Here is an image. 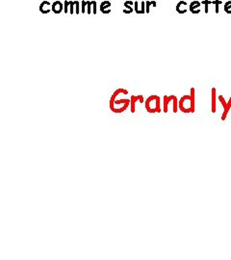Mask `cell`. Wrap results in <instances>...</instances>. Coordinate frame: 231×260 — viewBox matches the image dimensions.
Returning <instances> with one entry per match:
<instances>
[{
  "instance_id": "6da1fadb",
  "label": "cell",
  "mask_w": 231,
  "mask_h": 260,
  "mask_svg": "<svg viewBox=\"0 0 231 260\" xmlns=\"http://www.w3.org/2000/svg\"><path fill=\"white\" fill-rule=\"evenodd\" d=\"M200 5H201V2H200L198 0H194V1L190 4V8H189L190 12L195 14H200Z\"/></svg>"
},
{
  "instance_id": "3957f363",
  "label": "cell",
  "mask_w": 231,
  "mask_h": 260,
  "mask_svg": "<svg viewBox=\"0 0 231 260\" xmlns=\"http://www.w3.org/2000/svg\"><path fill=\"white\" fill-rule=\"evenodd\" d=\"M134 11L136 12V14H146V1H142L141 2V7L139 8V2L135 1L134 4Z\"/></svg>"
},
{
  "instance_id": "8992f818",
  "label": "cell",
  "mask_w": 231,
  "mask_h": 260,
  "mask_svg": "<svg viewBox=\"0 0 231 260\" xmlns=\"http://www.w3.org/2000/svg\"><path fill=\"white\" fill-rule=\"evenodd\" d=\"M51 4L49 1H46V0H44V1H43L41 4H39V12H41L42 14H48L50 11H52L51 9H49V8H47V7H49Z\"/></svg>"
},
{
  "instance_id": "484cf974",
  "label": "cell",
  "mask_w": 231,
  "mask_h": 260,
  "mask_svg": "<svg viewBox=\"0 0 231 260\" xmlns=\"http://www.w3.org/2000/svg\"><path fill=\"white\" fill-rule=\"evenodd\" d=\"M93 1V14H97V1H94V0H92Z\"/></svg>"
},
{
  "instance_id": "d6986e66",
  "label": "cell",
  "mask_w": 231,
  "mask_h": 260,
  "mask_svg": "<svg viewBox=\"0 0 231 260\" xmlns=\"http://www.w3.org/2000/svg\"><path fill=\"white\" fill-rule=\"evenodd\" d=\"M93 1H90L88 0V5H87V14H92V11H93Z\"/></svg>"
},
{
  "instance_id": "2e32d148",
  "label": "cell",
  "mask_w": 231,
  "mask_h": 260,
  "mask_svg": "<svg viewBox=\"0 0 231 260\" xmlns=\"http://www.w3.org/2000/svg\"><path fill=\"white\" fill-rule=\"evenodd\" d=\"M69 5H70L69 0H65V1H64V13H65V14H68V11H69Z\"/></svg>"
},
{
  "instance_id": "4fadbf2b",
  "label": "cell",
  "mask_w": 231,
  "mask_h": 260,
  "mask_svg": "<svg viewBox=\"0 0 231 260\" xmlns=\"http://www.w3.org/2000/svg\"><path fill=\"white\" fill-rule=\"evenodd\" d=\"M128 106H129V103H127V104H124L122 107H121V108H113V109H111L112 110V112H114V113H116V114H119V113H122V112H124L125 110L128 108Z\"/></svg>"
},
{
  "instance_id": "e0dca14e",
  "label": "cell",
  "mask_w": 231,
  "mask_h": 260,
  "mask_svg": "<svg viewBox=\"0 0 231 260\" xmlns=\"http://www.w3.org/2000/svg\"><path fill=\"white\" fill-rule=\"evenodd\" d=\"M87 5H88V0H82L81 2V13L85 14V12L87 13Z\"/></svg>"
},
{
  "instance_id": "603a6c76",
  "label": "cell",
  "mask_w": 231,
  "mask_h": 260,
  "mask_svg": "<svg viewBox=\"0 0 231 260\" xmlns=\"http://www.w3.org/2000/svg\"><path fill=\"white\" fill-rule=\"evenodd\" d=\"M218 99L221 101V105L224 106V109H225L226 108V105H227V102L225 101V97H222V96H219V97H218Z\"/></svg>"
},
{
  "instance_id": "277c9868",
  "label": "cell",
  "mask_w": 231,
  "mask_h": 260,
  "mask_svg": "<svg viewBox=\"0 0 231 260\" xmlns=\"http://www.w3.org/2000/svg\"><path fill=\"white\" fill-rule=\"evenodd\" d=\"M134 4L135 2H133L132 0H126V1L123 3L124 9H123V14H129L134 11Z\"/></svg>"
},
{
  "instance_id": "ac0fdd59",
  "label": "cell",
  "mask_w": 231,
  "mask_h": 260,
  "mask_svg": "<svg viewBox=\"0 0 231 260\" xmlns=\"http://www.w3.org/2000/svg\"><path fill=\"white\" fill-rule=\"evenodd\" d=\"M172 102H173V113H174V114H176V113H177L178 103H179V101L177 100V97H174V98H173Z\"/></svg>"
},
{
  "instance_id": "7402d4cb",
  "label": "cell",
  "mask_w": 231,
  "mask_h": 260,
  "mask_svg": "<svg viewBox=\"0 0 231 260\" xmlns=\"http://www.w3.org/2000/svg\"><path fill=\"white\" fill-rule=\"evenodd\" d=\"M74 4H75V6H74V8H75V14H78L79 13H80V3H79V1L78 0H74Z\"/></svg>"
},
{
  "instance_id": "44dd1931",
  "label": "cell",
  "mask_w": 231,
  "mask_h": 260,
  "mask_svg": "<svg viewBox=\"0 0 231 260\" xmlns=\"http://www.w3.org/2000/svg\"><path fill=\"white\" fill-rule=\"evenodd\" d=\"M69 2H70V5H69V14H73L75 13V4H74V1H71V0H69Z\"/></svg>"
},
{
  "instance_id": "9a60e30c",
  "label": "cell",
  "mask_w": 231,
  "mask_h": 260,
  "mask_svg": "<svg viewBox=\"0 0 231 260\" xmlns=\"http://www.w3.org/2000/svg\"><path fill=\"white\" fill-rule=\"evenodd\" d=\"M224 10L226 14H231V0H229V1L225 2V8H224Z\"/></svg>"
},
{
  "instance_id": "7c38bea8",
  "label": "cell",
  "mask_w": 231,
  "mask_h": 260,
  "mask_svg": "<svg viewBox=\"0 0 231 260\" xmlns=\"http://www.w3.org/2000/svg\"><path fill=\"white\" fill-rule=\"evenodd\" d=\"M151 6L156 7V2L154 1V0H146V14H149Z\"/></svg>"
},
{
  "instance_id": "ba28073f",
  "label": "cell",
  "mask_w": 231,
  "mask_h": 260,
  "mask_svg": "<svg viewBox=\"0 0 231 260\" xmlns=\"http://www.w3.org/2000/svg\"><path fill=\"white\" fill-rule=\"evenodd\" d=\"M195 88H191L190 90V110L191 113H195Z\"/></svg>"
},
{
  "instance_id": "8fae6325",
  "label": "cell",
  "mask_w": 231,
  "mask_h": 260,
  "mask_svg": "<svg viewBox=\"0 0 231 260\" xmlns=\"http://www.w3.org/2000/svg\"><path fill=\"white\" fill-rule=\"evenodd\" d=\"M130 104H131V113H135V103L139 100V96H132L130 98Z\"/></svg>"
},
{
  "instance_id": "5b68a950",
  "label": "cell",
  "mask_w": 231,
  "mask_h": 260,
  "mask_svg": "<svg viewBox=\"0 0 231 260\" xmlns=\"http://www.w3.org/2000/svg\"><path fill=\"white\" fill-rule=\"evenodd\" d=\"M111 2L108 1V0H104L100 3V12L104 14H108L111 13Z\"/></svg>"
},
{
  "instance_id": "d4e9b609",
  "label": "cell",
  "mask_w": 231,
  "mask_h": 260,
  "mask_svg": "<svg viewBox=\"0 0 231 260\" xmlns=\"http://www.w3.org/2000/svg\"><path fill=\"white\" fill-rule=\"evenodd\" d=\"M222 3L224 2L221 1V0H214V1H212V4L216 5V14H219V5L222 4Z\"/></svg>"
},
{
  "instance_id": "ffe728a7",
  "label": "cell",
  "mask_w": 231,
  "mask_h": 260,
  "mask_svg": "<svg viewBox=\"0 0 231 260\" xmlns=\"http://www.w3.org/2000/svg\"><path fill=\"white\" fill-rule=\"evenodd\" d=\"M201 4H203L205 6V14H208V6L209 4H212V1H210V0H204V1L201 2Z\"/></svg>"
},
{
  "instance_id": "9c48e42d",
  "label": "cell",
  "mask_w": 231,
  "mask_h": 260,
  "mask_svg": "<svg viewBox=\"0 0 231 260\" xmlns=\"http://www.w3.org/2000/svg\"><path fill=\"white\" fill-rule=\"evenodd\" d=\"M216 93L217 90L216 88H213L212 89V113H216V110H217V105H216Z\"/></svg>"
},
{
  "instance_id": "7a4b0ae2",
  "label": "cell",
  "mask_w": 231,
  "mask_h": 260,
  "mask_svg": "<svg viewBox=\"0 0 231 260\" xmlns=\"http://www.w3.org/2000/svg\"><path fill=\"white\" fill-rule=\"evenodd\" d=\"M51 10L54 14L62 13V11H64V3H62V1H60V0H56L51 5Z\"/></svg>"
},
{
  "instance_id": "5bb4252c",
  "label": "cell",
  "mask_w": 231,
  "mask_h": 260,
  "mask_svg": "<svg viewBox=\"0 0 231 260\" xmlns=\"http://www.w3.org/2000/svg\"><path fill=\"white\" fill-rule=\"evenodd\" d=\"M170 100H169V97L168 96H165L164 97V101H163V111L165 113L168 112V107H169V103H170Z\"/></svg>"
},
{
  "instance_id": "30bf717a",
  "label": "cell",
  "mask_w": 231,
  "mask_h": 260,
  "mask_svg": "<svg viewBox=\"0 0 231 260\" xmlns=\"http://www.w3.org/2000/svg\"><path fill=\"white\" fill-rule=\"evenodd\" d=\"M231 108V97L229 98V100L227 101V105H226V108L224 109V113H222V116H221V121H225L226 119V116L228 114V111H229V109Z\"/></svg>"
},
{
  "instance_id": "52a82bcc",
  "label": "cell",
  "mask_w": 231,
  "mask_h": 260,
  "mask_svg": "<svg viewBox=\"0 0 231 260\" xmlns=\"http://www.w3.org/2000/svg\"><path fill=\"white\" fill-rule=\"evenodd\" d=\"M186 6H187V2L184 1V0H180V1L177 3L176 8H175V9H176V12L178 14H185L187 12V9L185 8Z\"/></svg>"
},
{
  "instance_id": "4316f807",
  "label": "cell",
  "mask_w": 231,
  "mask_h": 260,
  "mask_svg": "<svg viewBox=\"0 0 231 260\" xmlns=\"http://www.w3.org/2000/svg\"><path fill=\"white\" fill-rule=\"evenodd\" d=\"M139 101L141 102V103H144V102H145L144 97H142V96H139Z\"/></svg>"
},
{
  "instance_id": "cb8c5ba5",
  "label": "cell",
  "mask_w": 231,
  "mask_h": 260,
  "mask_svg": "<svg viewBox=\"0 0 231 260\" xmlns=\"http://www.w3.org/2000/svg\"><path fill=\"white\" fill-rule=\"evenodd\" d=\"M156 112L157 113H160L161 112V107H160V97H157L156 98Z\"/></svg>"
}]
</instances>
